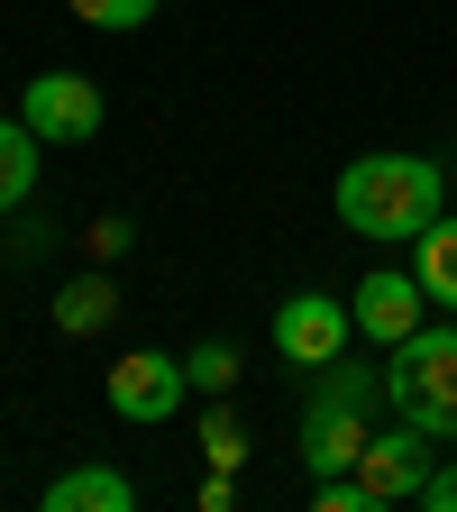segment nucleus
Listing matches in <instances>:
<instances>
[{"instance_id":"nucleus-1","label":"nucleus","mask_w":457,"mask_h":512,"mask_svg":"<svg viewBox=\"0 0 457 512\" xmlns=\"http://www.w3.org/2000/svg\"><path fill=\"white\" fill-rule=\"evenodd\" d=\"M339 220L357 238H421L439 220V165L430 156H357L339 174Z\"/></svg>"},{"instance_id":"nucleus-2","label":"nucleus","mask_w":457,"mask_h":512,"mask_svg":"<svg viewBox=\"0 0 457 512\" xmlns=\"http://www.w3.org/2000/svg\"><path fill=\"white\" fill-rule=\"evenodd\" d=\"M384 403L430 439H457V330H412L384 366Z\"/></svg>"},{"instance_id":"nucleus-3","label":"nucleus","mask_w":457,"mask_h":512,"mask_svg":"<svg viewBox=\"0 0 457 512\" xmlns=\"http://www.w3.org/2000/svg\"><path fill=\"white\" fill-rule=\"evenodd\" d=\"M348 339H357V311L348 302H330V293H293V302H275V357L284 366H330V357H348Z\"/></svg>"},{"instance_id":"nucleus-4","label":"nucleus","mask_w":457,"mask_h":512,"mask_svg":"<svg viewBox=\"0 0 457 512\" xmlns=\"http://www.w3.org/2000/svg\"><path fill=\"white\" fill-rule=\"evenodd\" d=\"M430 430L421 421H394V430H375L366 439V458H357V485H366V503L384 512V503H421V485H430Z\"/></svg>"},{"instance_id":"nucleus-5","label":"nucleus","mask_w":457,"mask_h":512,"mask_svg":"<svg viewBox=\"0 0 457 512\" xmlns=\"http://www.w3.org/2000/svg\"><path fill=\"white\" fill-rule=\"evenodd\" d=\"M19 119L37 128L46 147H92L101 138V83L92 74H37L28 101H19Z\"/></svg>"},{"instance_id":"nucleus-6","label":"nucleus","mask_w":457,"mask_h":512,"mask_svg":"<svg viewBox=\"0 0 457 512\" xmlns=\"http://www.w3.org/2000/svg\"><path fill=\"white\" fill-rule=\"evenodd\" d=\"M183 357H165V348H128L119 366H110V412L119 421H174L183 412Z\"/></svg>"},{"instance_id":"nucleus-7","label":"nucleus","mask_w":457,"mask_h":512,"mask_svg":"<svg viewBox=\"0 0 457 512\" xmlns=\"http://www.w3.org/2000/svg\"><path fill=\"white\" fill-rule=\"evenodd\" d=\"M348 311H357V339H375V348H403L412 330H421V311H430V293H421V275H366L357 293H348Z\"/></svg>"},{"instance_id":"nucleus-8","label":"nucleus","mask_w":457,"mask_h":512,"mask_svg":"<svg viewBox=\"0 0 457 512\" xmlns=\"http://www.w3.org/2000/svg\"><path fill=\"white\" fill-rule=\"evenodd\" d=\"M366 412L357 403H320L311 394V412H302V458H311V476H339V467H357L366 458Z\"/></svg>"},{"instance_id":"nucleus-9","label":"nucleus","mask_w":457,"mask_h":512,"mask_svg":"<svg viewBox=\"0 0 457 512\" xmlns=\"http://www.w3.org/2000/svg\"><path fill=\"white\" fill-rule=\"evenodd\" d=\"M128 503H138V485L119 467H74V476L46 485V512H128Z\"/></svg>"},{"instance_id":"nucleus-10","label":"nucleus","mask_w":457,"mask_h":512,"mask_svg":"<svg viewBox=\"0 0 457 512\" xmlns=\"http://www.w3.org/2000/svg\"><path fill=\"white\" fill-rule=\"evenodd\" d=\"M412 275H421V293H430L439 311H457V220H430V229L412 238Z\"/></svg>"},{"instance_id":"nucleus-11","label":"nucleus","mask_w":457,"mask_h":512,"mask_svg":"<svg viewBox=\"0 0 457 512\" xmlns=\"http://www.w3.org/2000/svg\"><path fill=\"white\" fill-rule=\"evenodd\" d=\"M110 311H119V284L110 275H74L55 293V330L64 339H92V330H110Z\"/></svg>"},{"instance_id":"nucleus-12","label":"nucleus","mask_w":457,"mask_h":512,"mask_svg":"<svg viewBox=\"0 0 457 512\" xmlns=\"http://www.w3.org/2000/svg\"><path fill=\"white\" fill-rule=\"evenodd\" d=\"M37 147H46V138H37L28 119H0V220L37 192Z\"/></svg>"},{"instance_id":"nucleus-13","label":"nucleus","mask_w":457,"mask_h":512,"mask_svg":"<svg viewBox=\"0 0 457 512\" xmlns=\"http://www.w3.org/2000/svg\"><path fill=\"white\" fill-rule=\"evenodd\" d=\"M183 375L202 384V394H229V384H238V348H229V339H202V348L183 357Z\"/></svg>"},{"instance_id":"nucleus-14","label":"nucleus","mask_w":457,"mask_h":512,"mask_svg":"<svg viewBox=\"0 0 457 512\" xmlns=\"http://www.w3.org/2000/svg\"><path fill=\"white\" fill-rule=\"evenodd\" d=\"M202 458H211V467H238V458H247L238 412H211V421H202Z\"/></svg>"},{"instance_id":"nucleus-15","label":"nucleus","mask_w":457,"mask_h":512,"mask_svg":"<svg viewBox=\"0 0 457 512\" xmlns=\"http://www.w3.org/2000/svg\"><path fill=\"white\" fill-rule=\"evenodd\" d=\"M74 19H92V28H147L156 0H74Z\"/></svg>"},{"instance_id":"nucleus-16","label":"nucleus","mask_w":457,"mask_h":512,"mask_svg":"<svg viewBox=\"0 0 457 512\" xmlns=\"http://www.w3.org/2000/svg\"><path fill=\"white\" fill-rule=\"evenodd\" d=\"M83 247L101 256V266H110V256H128V220H92V229H83Z\"/></svg>"},{"instance_id":"nucleus-17","label":"nucleus","mask_w":457,"mask_h":512,"mask_svg":"<svg viewBox=\"0 0 457 512\" xmlns=\"http://www.w3.org/2000/svg\"><path fill=\"white\" fill-rule=\"evenodd\" d=\"M421 512H457V467H430V485H421Z\"/></svg>"}]
</instances>
